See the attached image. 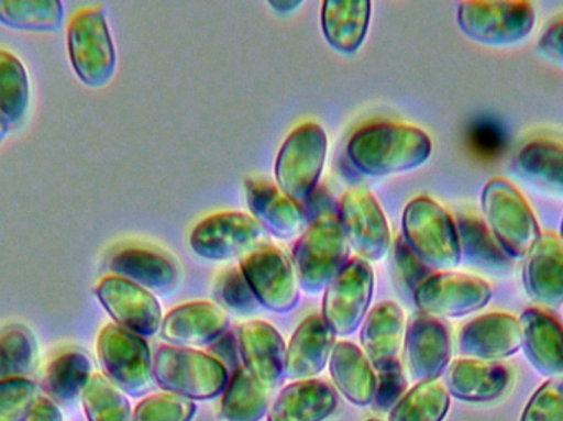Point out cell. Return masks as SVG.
Segmentation results:
<instances>
[{"mask_svg":"<svg viewBox=\"0 0 563 421\" xmlns=\"http://www.w3.org/2000/svg\"><path fill=\"white\" fill-rule=\"evenodd\" d=\"M330 374L334 386L357 407H367L374 402L377 387V374L366 354L356 344L340 341L334 344L330 357Z\"/></svg>","mask_w":563,"mask_h":421,"instance_id":"obj_29","label":"cell"},{"mask_svg":"<svg viewBox=\"0 0 563 421\" xmlns=\"http://www.w3.org/2000/svg\"><path fill=\"white\" fill-rule=\"evenodd\" d=\"M525 287L542 307L563 304V242L561 235L544 232L526 255Z\"/></svg>","mask_w":563,"mask_h":421,"instance_id":"obj_22","label":"cell"},{"mask_svg":"<svg viewBox=\"0 0 563 421\" xmlns=\"http://www.w3.org/2000/svg\"><path fill=\"white\" fill-rule=\"evenodd\" d=\"M38 397V387L32 380H2L0 383V421H29Z\"/></svg>","mask_w":563,"mask_h":421,"instance_id":"obj_39","label":"cell"},{"mask_svg":"<svg viewBox=\"0 0 563 421\" xmlns=\"http://www.w3.org/2000/svg\"><path fill=\"white\" fill-rule=\"evenodd\" d=\"M432 141L422 129L379 122L354 132L347 142L351 165L367 177L409 174L429 162Z\"/></svg>","mask_w":563,"mask_h":421,"instance_id":"obj_1","label":"cell"},{"mask_svg":"<svg viewBox=\"0 0 563 421\" xmlns=\"http://www.w3.org/2000/svg\"><path fill=\"white\" fill-rule=\"evenodd\" d=\"M154 380L165 392L188 400H211L230 383L228 367L218 357L188 347L161 346L154 356Z\"/></svg>","mask_w":563,"mask_h":421,"instance_id":"obj_4","label":"cell"},{"mask_svg":"<svg viewBox=\"0 0 563 421\" xmlns=\"http://www.w3.org/2000/svg\"><path fill=\"white\" fill-rule=\"evenodd\" d=\"M244 190L251 214L260 222L261 228L266 229L274 237L288 241L300 237L307 231V211L301 204L295 203L287 195L282 193L277 185L247 180Z\"/></svg>","mask_w":563,"mask_h":421,"instance_id":"obj_20","label":"cell"},{"mask_svg":"<svg viewBox=\"0 0 563 421\" xmlns=\"http://www.w3.org/2000/svg\"><path fill=\"white\" fill-rule=\"evenodd\" d=\"M367 421H384V420L373 419V420H367Z\"/></svg>","mask_w":563,"mask_h":421,"instance_id":"obj_50","label":"cell"},{"mask_svg":"<svg viewBox=\"0 0 563 421\" xmlns=\"http://www.w3.org/2000/svg\"><path fill=\"white\" fill-rule=\"evenodd\" d=\"M29 421H63V416L49 397L40 396Z\"/></svg>","mask_w":563,"mask_h":421,"instance_id":"obj_46","label":"cell"},{"mask_svg":"<svg viewBox=\"0 0 563 421\" xmlns=\"http://www.w3.org/2000/svg\"><path fill=\"white\" fill-rule=\"evenodd\" d=\"M456 22L479 45L511 46L531 35L536 10L529 2H462Z\"/></svg>","mask_w":563,"mask_h":421,"instance_id":"obj_9","label":"cell"},{"mask_svg":"<svg viewBox=\"0 0 563 421\" xmlns=\"http://www.w3.org/2000/svg\"><path fill=\"white\" fill-rule=\"evenodd\" d=\"M9 125L0 119V144H2V142L5 141L7 135H9Z\"/></svg>","mask_w":563,"mask_h":421,"instance_id":"obj_48","label":"cell"},{"mask_svg":"<svg viewBox=\"0 0 563 421\" xmlns=\"http://www.w3.org/2000/svg\"><path fill=\"white\" fill-rule=\"evenodd\" d=\"M98 357L104 376L122 392L142 397L151 390L154 359L145 337L108 324L99 333Z\"/></svg>","mask_w":563,"mask_h":421,"instance_id":"obj_8","label":"cell"},{"mask_svg":"<svg viewBox=\"0 0 563 421\" xmlns=\"http://www.w3.org/2000/svg\"><path fill=\"white\" fill-rule=\"evenodd\" d=\"M407 383L404 377L402 367L396 366L393 369L377 373V387L374 394V406L379 410L394 409L406 396Z\"/></svg>","mask_w":563,"mask_h":421,"instance_id":"obj_44","label":"cell"},{"mask_svg":"<svg viewBox=\"0 0 563 421\" xmlns=\"http://www.w3.org/2000/svg\"><path fill=\"white\" fill-rule=\"evenodd\" d=\"M459 346L468 359L498 363L521 350V323L509 313L483 314L462 328Z\"/></svg>","mask_w":563,"mask_h":421,"instance_id":"obj_18","label":"cell"},{"mask_svg":"<svg viewBox=\"0 0 563 421\" xmlns=\"http://www.w3.org/2000/svg\"><path fill=\"white\" fill-rule=\"evenodd\" d=\"M328 154L327 132L314 122L298 125L277 155L276 180L282 193L295 203L310 201L323 174Z\"/></svg>","mask_w":563,"mask_h":421,"instance_id":"obj_7","label":"cell"},{"mask_svg":"<svg viewBox=\"0 0 563 421\" xmlns=\"http://www.w3.org/2000/svg\"><path fill=\"white\" fill-rule=\"evenodd\" d=\"M455 224L459 231L460 252L466 264L478 270L495 274H505L511 268L512 258L499 247L486 222L476 215L460 214Z\"/></svg>","mask_w":563,"mask_h":421,"instance_id":"obj_31","label":"cell"},{"mask_svg":"<svg viewBox=\"0 0 563 421\" xmlns=\"http://www.w3.org/2000/svg\"><path fill=\"white\" fill-rule=\"evenodd\" d=\"M539 52L552 62L563 63V16L554 20L539 38Z\"/></svg>","mask_w":563,"mask_h":421,"instance_id":"obj_45","label":"cell"},{"mask_svg":"<svg viewBox=\"0 0 563 421\" xmlns=\"http://www.w3.org/2000/svg\"><path fill=\"white\" fill-rule=\"evenodd\" d=\"M29 106V73L13 53L0 48V119L15 128L25 119Z\"/></svg>","mask_w":563,"mask_h":421,"instance_id":"obj_35","label":"cell"},{"mask_svg":"<svg viewBox=\"0 0 563 421\" xmlns=\"http://www.w3.org/2000/svg\"><path fill=\"white\" fill-rule=\"evenodd\" d=\"M109 270L161 295L174 290L178 284V267L167 254L139 245L114 252L109 258Z\"/></svg>","mask_w":563,"mask_h":421,"instance_id":"obj_25","label":"cell"},{"mask_svg":"<svg viewBox=\"0 0 563 421\" xmlns=\"http://www.w3.org/2000/svg\"><path fill=\"white\" fill-rule=\"evenodd\" d=\"M394 265H396L397 277L407 291L416 293L423 281L429 280L433 275L432 268L427 267L406 244L402 237L397 239L394 244Z\"/></svg>","mask_w":563,"mask_h":421,"instance_id":"obj_43","label":"cell"},{"mask_svg":"<svg viewBox=\"0 0 563 421\" xmlns=\"http://www.w3.org/2000/svg\"><path fill=\"white\" fill-rule=\"evenodd\" d=\"M511 370L499 363L478 359H456L445 373V389L463 402H495L511 386Z\"/></svg>","mask_w":563,"mask_h":421,"instance_id":"obj_23","label":"cell"},{"mask_svg":"<svg viewBox=\"0 0 563 421\" xmlns=\"http://www.w3.org/2000/svg\"><path fill=\"white\" fill-rule=\"evenodd\" d=\"M334 337L336 334L321 314H311L301 321L285 353V377L297 383L318 376L330 363Z\"/></svg>","mask_w":563,"mask_h":421,"instance_id":"obj_21","label":"cell"},{"mask_svg":"<svg viewBox=\"0 0 563 421\" xmlns=\"http://www.w3.org/2000/svg\"><path fill=\"white\" fill-rule=\"evenodd\" d=\"M218 304L234 313L247 314L256 311L257 300L247 285L241 268H228L214 284Z\"/></svg>","mask_w":563,"mask_h":421,"instance_id":"obj_41","label":"cell"},{"mask_svg":"<svg viewBox=\"0 0 563 421\" xmlns=\"http://www.w3.org/2000/svg\"><path fill=\"white\" fill-rule=\"evenodd\" d=\"M269 3L273 9L277 10V12L288 13L297 10L303 2H301V0H282V2H279V0H271Z\"/></svg>","mask_w":563,"mask_h":421,"instance_id":"obj_47","label":"cell"},{"mask_svg":"<svg viewBox=\"0 0 563 421\" xmlns=\"http://www.w3.org/2000/svg\"><path fill=\"white\" fill-rule=\"evenodd\" d=\"M350 251L340 218L333 212L318 215L294 247L291 265L298 287L311 295L327 290L350 261Z\"/></svg>","mask_w":563,"mask_h":421,"instance_id":"obj_2","label":"cell"},{"mask_svg":"<svg viewBox=\"0 0 563 421\" xmlns=\"http://www.w3.org/2000/svg\"><path fill=\"white\" fill-rule=\"evenodd\" d=\"M96 297L118 326L142 337L154 336L161 331L164 321L161 303L152 291L134 281L109 275L99 281Z\"/></svg>","mask_w":563,"mask_h":421,"instance_id":"obj_15","label":"cell"},{"mask_svg":"<svg viewBox=\"0 0 563 421\" xmlns=\"http://www.w3.org/2000/svg\"><path fill=\"white\" fill-rule=\"evenodd\" d=\"M336 406V392L330 384L318 379L297 380L282 390L267 421H323Z\"/></svg>","mask_w":563,"mask_h":421,"instance_id":"obj_27","label":"cell"},{"mask_svg":"<svg viewBox=\"0 0 563 421\" xmlns=\"http://www.w3.org/2000/svg\"><path fill=\"white\" fill-rule=\"evenodd\" d=\"M81 402L88 421H132L131 403L104 374H92Z\"/></svg>","mask_w":563,"mask_h":421,"instance_id":"obj_38","label":"cell"},{"mask_svg":"<svg viewBox=\"0 0 563 421\" xmlns=\"http://www.w3.org/2000/svg\"><path fill=\"white\" fill-rule=\"evenodd\" d=\"M493 288L483 278L439 272L420 285L413 301L420 313L439 318H463L483 310L492 301Z\"/></svg>","mask_w":563,"mask_h":421,"instance_id":"obj_13","label":"cell"},{"mask_svg":"<svg viewBox=\"0 0 563 421\" xmlns=\"http://www.w3.org/2000/svg\"><path fill=\"white\" fill-rule=\"evenodd\" d=\"M371 10L367 0H324L321 30L327 42L340 53H356L366 40Z\"/></svg>","mask_w":563,"mask_h":421,"instance_id":"obj_28","label":"cell"},{"mask_svg":"<svg viewBox=\"0 0 563 421\" xmlns=\"http://www.w3.org/2000/svg\"><path fill=\"white\" fill-rule=\"evenodd\" d=\"M404 311L394 301H383L367 314L361 328V346L376 373L399 366L404 337Z\"/></svg>","mask_w":563,"mask_h":421,"instance_id":"obj_24","label":"cell"},{"mask_svg":"<svg viewBox=\"0 0 563 421\" xmlns=\"http://www.w3.org/2000/svg\"><path fill=\"white\" fill-rule=\"evenodd\" d=\"M373 295V268L363 258H350L324 290L321 317L336 336H351L366 320Z\"/></svg>","mask_w":563,"mask_h":421,"instance_id":"obj_10","label":"cell"},{"mask_svg":"<svg viewBox=\"0 0 563 421\" xmlns=\"http://www.w3.org/2000/svg\"><path fill=\"white\" fill-rule=\"evenodd\" d=\"M68 55L79 81L91 89L111 85L118 69V53L108 20L99 7L78 10L68 23Z\"/></svg>","mask_w":563,"mask_h":421,"instance_id":"obj_5","label":"cell"},{"mask_svg":"<svg viewBox=\"0 0 563 421\" xmlns=\"http://www.w3.org/2000/svg\"><path fill=\"white\" fill-rule=\"evenodd\" d=\"M404 354L416 383L439 380L449 369L452 357L449 326L439 318L417 314L407 324Z\"/></svg>","mask_w":563,"mask_h":421,"instance_id":"obj_16","label":"cell"},{"mask_svg":"<svg viewBox=\"0 0 563 421\" xmlns=\"http://www.w3.org/2000/svg\"><path fill=\"white\" fill-rule=\"evenodd\" d=\"M515 171L534 187L563 195V144L551 139H536L519 152Z\"/></svg>","mask_w":563,"mask_h":421,"instance_id":"obj_30","label":"cell"},{"mask_svg":"<svg viewBox=\"0 0 563 421\" xmlns=\"http://www.w3.org/2000/svg\"><path fill=\"white\" fill-rule=\"evenodd\" d=\"M521 421H563V376L552 377L536 390Z\"/></svg>","mask_w":563,"mask_h":421,"instance_id":"obj_42","label":"cell"},{"mask_svg":"<svg viewBox=\"0 0 563 421\" xmlns=\"http://www.w3.org/2000/svg\"><path fill=\"white\" fill-rule=\"evenodd\" d=\"M230 330L227 310L213 301H191L172 310L162 321L161 336L177 347H205L218 343Z\"/></svg>","mask_w":563,"mask_h":421,"instance_id":"obj_17","label":"cell"},{"mask_svg":"<svg viewBox=\"0 0 563 421\" xmlns=\"http://www.w3.org/2000/svg\"><path fill=\"white\" fill-rule=\"evenodd\" d=\"M197 413L194 400L175 394H157L139 403L132 421H191Z\"/></svg>","mask_w":563,"mask_h":421,"instance_id":"obj_40","label":"cell"},{"mask_svg":"<svg viewBox=\"0 0 563 421\" xmlns=\"http://www.w3.org/2000/svg\"><path fill=\"white\" fill-rule=\"evenodd\" d=\"M450 410V394L439 380L419 383L397 402L389 421H443Z\"/></svg>","mask_w":563,"mask_h":421,"instance_id":"obj_36","label":"cell"},{"mask_svg":"<svg viewBox=\"0 0 563 421\" xmlns=\"http://www.w3.org/2000/svg\"><path fill=\"white\" fill-rule=\"evenodd\" d=\"M63 16L65 7L58 0H0V23L16 32L56 33Z\"/></svg>","mask_w":563,"mask_h":421,"instance_id":"obj_33","label":"cell"},{"mask_svg":"<svg viewBox=\"0 0 563 421\" xmlns=\"http://www.w3.org/2000/svg\"><path fill=\"white\" fill-rule=\"evenodd\" d=\"M561 239H562V242H563V219H562Z\"/></svg>","mask_w":563,"mask_h":421,"instance_id":"obj_49","label":"cell"},{"mask_svg":"<svg viewBox=\"0 0 563 421\" xmlns=\"http://www.w3.org/2000/svg\"><path fill=\"white\" fill-rule=\"evenodd\" d=\"M522 347L529 363L542 376L563 374V326L541 308H529L519 318Z\"/></svg>","mask_w":563,"mask_h":421,"instance_id":"obj_26","label":"cell"},{"mask_svg":"<svg viewBox=\"0 0 563 421\" xmlns=\"http://www.w3.org/2000/svg\"><path fill=\"white\" fill-rule=\"evenodd\" d=\"M92 377V364L81 351H65L46 367L43 389L53 402L71 406Z\"/></svg>","mask_w":563,"mask_h":421,"instance_id":"obj_32","label":"cell"},{"mask_svg":"<svg viewBox=\"0 0 563 421\" xmlns=\"http://www.w3.org/2000/svg\"><path fill=\"white\" fill-rule=\"evenodd\" d=\"M241 272L257 303L274 313H290L300 301L290 258L274 245H261L241 261Z\"/></svg>","mask_w":563,"mask_h":421,"instance_id":"obj_12","label":"cell"},{"mask_svg":"<svg viewBox=\"0 0 563 421\" xmlns=\"http://www.w3.org/2000/svg\"><path fill=\"white\" fill-rule=\"evenodd\" d=\"M264 229L244 212H218L198 222L190 235L191 251L213 262L244 258L261 247Z\"/></svg>","mask_w":563,"mask_h":421,"instance_id":"obj_11","label":"cell"},{"mask_svg":"<svg viewBox=\"0 0 563 421\" xmlns=\"http://www.w3.org/2000/svg\"><path fill=\"white\" fill-rule=\"evenodd\" d=\"M340 218L351 251L357 257L379 262L390 248V228L383 208L369 191L354 188L340 201Z\"/></svg>","mask_w":563,"mask_h":421,"instance_id":"obj_14","label":"cell"},{"mask_svg":"<svg viewBox=\"0 0 563 421\" xmlns=\"http://www.w3.org/2000/svg\"><path fill=\"white\" fill-rule=\"evenodd\" d=\"M402 239L432 270L449 272L462 262L455 221L429 197L413 198L402 214Z\"/></svg>","mask_w":563,"mask_h":421,"instance_id":"obj_3","label":"cell"},{"mask_svg":"<svg viewBox=\"0 0 563 421\" xmlns=\"http://www.w3.org/2000/svg\"><path fill=\"white\" fill-rule=\"evenodd\" d=\"M240 353L244 367L264 389L279 386L285 377L287 346L273 324L261 320L244 323L240 328Z\"/></svg>","mask_w":563,"mask_h":421,"instance_id":"obj_19","label":"cell"},{"mask_svg":"<svg viewBox=\"0 0 563 421\" xmlns=\"http://www.w3.org/2000/svg\"><path fill=\"white\" fill-rule=\"evenodd\" d=\"M269 409V390L246 367H238L224 390L221 417L227 421H261Z\"/></svg>","mask_w":563,"mask_h":421,"instance_id":"obj_34","label":"cell"},{"mask_svg":"<svg viewBox=\"0 0 563 421\" xmlns=\"http://www.w3.org/2000/svg\"><path fill=\"white\" fill-rule=\"evenodd\" d=\"M482 208L493 237L512 261L526 257L541 237L534 212L509 181L503 178L488 181L483 190Z\"/></svg>","mask_w":563,"mask_h":421,"instance_id":"obj_6","label":"cell"},{"mask_svg":"<svg viewBox=\"0 0 563 421\" xmlns=\"http://www.w3.org/2000/svg\"><path fill=\"white\" fill-rule=\"evenodd\" d=\"M35 336L23 324H7L0 330V383L10 379H25L35 364Z\"/></svg>","mask_w":563,"mask_h":421,"instance_id":"obj_37","label":"cell"}]
</instances>
